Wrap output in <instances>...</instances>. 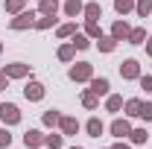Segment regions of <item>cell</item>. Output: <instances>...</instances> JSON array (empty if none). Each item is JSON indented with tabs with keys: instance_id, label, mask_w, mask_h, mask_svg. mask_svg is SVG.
Returning a JSON list of instances; mask_svg holds the SVG:
<instances>
[{
	"instance_id": "38",
	"label": "cell",
	"mask_w": 152,
	"mask_h": 149,
	"mask_svg": "<svg viewBox=\"0 0 152 149\" xmlns=\"http://www.w3.org/2000/svg\"><path fill=\"white\" fill-rule=\"evenodd\" d=\"M70 149H85V146H70Z\"/></svg>"
},
{
	"instance_id": "35",
	"label": "cell",
	"mask_w": 152,
	"mask_h": 149,
	"mask_svg": "<svg viewBox=\"0 0 152 149\" xmlns=\"http://www.w3.org/2000/svg\"><path fill=\"white\" fill-rule=\"evenodd\" d=\"M9 82H12V79H9V76H6L3 70H0V93H3L6 88H9Z\"/></svg>"
},
{
	"instance_id": "32",
	"label": "cell",
	"mask_w": 152,
	"mask_h": 149,
	"mask_svg": "<svg viewBox=\"0 0 152 149\" xmlns=\"http://www.w3.org/2000/svg\"><path fill=\"white\" fill-rule=\"evenodd\" d=\"M12 146V134H9V126H0V149Z\"/></svg>"
},
{
	"instance_id": "20",
	"label": "cell",
	"mask_w": 152,
	"mask_h": 149,
	"mask_svg": "<svg viewBox=\"0 0 152 149\" xmlns=\"http://www.w3.org/2000/svg\"><path fill=\"white\" fill-rule=\"evenodd\" d=\"M58 120H61V111H58V108H50V111H44V117H41V123H44L47 129H56Z\"/></svg>"
},
{
	"instance_id": "14",
	"label": "cell",
	"mask_w": 152,
	"mask_h": 149,
	"mask_svg": "<svg viewBox=\"0 0 152 149\" xmlns=\"http://www.w3.org/2000/svg\"><path fill=\"white\" fill-rule=\"evenodd\" d=\"M76 32H79V26H76V20H67V23H61V26H56V35L61 38V41H67V38H73Z\"/></svg>"
},
{
	"instance_id": "25",
	"label": "cell",
	"mask_w": 152,
	"mask_h": 149,
	"mask_svg": "<svg viewBox=\"0 0 152 149\" xmlns=\"http://www.w3.org/2000/svg\"><path fill=\"white\" fill-rule=\"evenodd\" d=\"M44 146L47 149H61L64 146V134H56V131L53 134H44Z\"/></svg>"
},
{
	"instance_id": "16",
	"label": "cell",
	"mask_w": 152,
	"mask_h": 149,
	"mask_svg": "<svg viewBox=\"0 0 152 149\" xmlns=\"http://www.w3.org/2000/svg\"><path fill=\"white\" fill-rule=\"evenodd\" d=\"M56 56H58V61H64V64H70V61H73V56H76V47L70 44V41H67V44H61V47L56 50Z\"/></svg>"
},
{
	"instance_id": "27",
	"label": "cell",
	"mask_w": 152,
	"mask_h": 149,
	"mask_svg": "<svg viewBox=\"0 0 152 149\" xmlns=\"http://www.w3.org/2000/svg\"><path fill=\"white\" fill-rule=\"evenodd\" d=\"M3 9H6V15H18V12L26 9V0H6Z\"/></svg>"
},
{
	"instance_id": "15",
	"label": "cell",
	"mask_w": 152,
	"mask_h": 149,
	"mask_svg": "<svg viewBox=\"0 0 152 149\" xmlns=\"http://www.w3.org/2000/svg\"><path fill=\"white\" fill-rule=\"evenodd\" d=\"M85 131H88V137H99V134L105 131V123H102L99 117H91V120L85 123Z\"/></svg>"
},
{
	"instance_id": "9",
	"label": "cell",
	"mask_w": 152,
	"mask_h": 149,
	"mask_svg": "<svg viewBox=\"0 0 152 149\" xmlns=\"http://www.w3.org/2000/svg\"><path fill=\"white\" fill-rule=\"evenodd\" d=\"M88 85H91V91H94L96 96H108V93H111V82H108L105 76H91Z\"/></svg>"
},
{
	"instance_id": "30",
	"label": "cell",
	"mask_w": 152,
	"mask_h": 149,
	"mask_svg": "<svg viewBox=\"0 0 152 149\" xmlns=\"http://www.w3.org/2000/svg\"><path fill=\"white\" fill-rule=\"evenodd\" d=\"M70 44H73L76 50H88V47H91V38L85 35V32H76V35L70 38Z\"/></svg>"
},
{
	"instance_id": "36",
	"label": "cell",
	"mask_w": 152,
	"mask_h": 149,
	"mask_svg": "<svg viewBox=\"0 0 152 149\" xmlns=\"http://www.w3.org/2000/svg\"><path fill=\"white\" fill-rule=\"evenodd\" d=\"M111 149H132V143H129V140H117Z\"/></svg>"
},
{
	"instance_id": "29",
	"label": "cell",
	"mask_w": 152,
	"mask_h": 149,
	"mask_svg": "<svg viewBox=\"0 0 152 149\" xmlns=\"http://www.w3.org/2000/svg\"><path fill=\"white\" fill-rule=\"evenodd\" d=\"M114 12H117V15H129V12H134V0H114Z\"/></svg>"
},
{
	"instance_id": "10",
	"label": "cell",
	"mask_w": 152,
	"mask_h": 149,
	"mask_svg": "<svg viewBox=\"0 0 152 149\" xmlns=\"http://www.w3.org/2000/svg\"><path fill=\"white\" fill-rule=\"evenodd\" d=\"M58 129H61V134H76V131L82 129V123H79L76 117H70V114H61V120H58Z\"/></svg>"
},
{
	"instance_id": "11",
	"label": "cell",
	"mask_w": 152,
	"mask_h": 149,
	"mask_svg": "<svg viewBox=\"0 0 152 149\" xmlns=\"http://www.w3.org/2000/svg\"><path fill=\"white\" fill-rule=\"evenodd\" d=\"M23 143H26V149H41L44 146V131L41 129H29L23 134Z\"/></svg>"
},
{
	"instance_id": "24",
	"label": "cell",
	"mask_w": 152,
	"mask_h": 149,
	"mask_svg": "<svg viewBox=\"0 0 152 149\" xmlns=\"http://www.w3.org/2000/svg\"><path fill=\"white\" fill-rule=\"evenodd\" d=\"M134 15L137 18H149L152 15V0H134Z\"/></svg>"
},
{
	"instance_id": "37",
	"label": "cell",
	"mask_w": 152,
	"mask_h": 149,
	"mask_svg": "<svg viewBox=\"0 0 152 149\" xmlns=\"http://www.w3.org/2000/svg\"><path fill=\"white\" fill-rule=\"evenodd\" d=\"M143 47H146V56H149V58H152V35H149V38H146V41H143Z\"/></svg>"
},
{
	"instance_id": "22",
	"label": "cell",
	"mask_w": 152,
	"mask_h": 149,
	"mask_svg": "<svg viewBox=\"0 0 152 149\" xmlns=\"http://www.w3.org/2000/svg\"><path fill=\"white\" fill-rule=\"evenodd\" d=\"M146 26H132V32H129V38H126V41H129V44H143V41H146Z\"/></svg>"
},
{
	"instance_id": "8",
	"label": "cell",
	"mask_w": 152,
	"mask_h": 149,
	"mask_svg": "<svg viewBox=\"0 0 152 149\" xmlns=\"http://www.w3.org/2000/svg\"><path fill=\"white\" fill-rule=\"evenodd\" d=\"M129 32H132L129 20H126V18H117V20L111 23V32H108V35L117 38V41H126V38H129Z\"/></svg>"
},
{
	"instance_id": "26",
	"label": "cell",
	"mask_w": 152,
	"mask_h": 149,
	"mask_svg": "<svg viewBox=\"0 0 152 149\" xmlns=\"http://www.w3.org/2000/svg\"><path fill=\"white\" fill-rule=\"evenodd\" d=\"M140 105H143V99H126V102H123L126 117H137V114H140Z\"/></svg>"
},
{
	"instance_id": "17",
	"label": "cell",
	"mask_w": 152,
	"mask_h": 149,
	"mask_svg": "<svg viewBox=\"0 0 152 149\" xmlns=\"http://www.w3.org/2000/svg\"><path fill=\"white\" fill-rule=\"evenodd\" d=\"M117 38H111V35H102V38H96V47H99V53H114L117 50Z\"/></svg>"
},
{
	"instance_id": "18",
	"label": "cell",
	"mask_w": 152,
	"mask_h": 149,
	"mask_svg": "<svg viewBox=\"0 0 152 149\" xmlns=\"http://www.w3.org/2000/svg\"><path fill=\"white\" fill-rule=\"evenodd\" d=\"M123 102H126V99H123L120 93H108V96H105V111L117 114V111H120V108H123Z\"/></svg>"
},
{
	"instance_id": "6",
	"label": "cell",
	"mask_w": 152,
	"mask_h": 149,
	"mask_svg": "<svg viewBox=\"0 0 152 149\" xmlns=\"http://www.w3.org/2000/svg\"><path fill=\"white\" fill-rule=\"evenodd\" d=\"M120 76H123L126 82H137V76H140V61H137V58H126V61L120 64Z\"/></svg>"
},
{
	"instance_id": "19",
	"label": "cell",
	"mask_w": 152,
	"mask_h": 149,
	"mask_svg": "<svg viewBox=\"0 0 152 149\" xmlns=\"http://www.w3.org/2000/svg\"><path fill=\"white\" fill-rule=\"evenodd\" d=\"M82 15H85V20H99L102 18V6H99V3H85Z\"/></svg>"
},
{
	"instance_id": "7",
	"label": "cell",
	"mask_w": 152,
	"mask_h": 149,
	"mask_svg": "<svg viewBox=\"0 0 152 149\" xmlns=\"http://www.w3.org/2000/svg\"><path fill=\"white\" fill-rule=\"evenodd\" d=\"M44 93H47V88H44L41 82H35V79H29V82L23 85V96H26L29 102H41V99H44Z\"/></svg>"
},
{
	"instance_id": "2",
	"label": "cell",
	"mask_w": 152,
	"mask_h": 149,
	"mask_svg": "<svg viewBox=\"0 0 152 149\" xmlns=\"http://www.w3.org/2000/svg\"><path fill=\"white\" fill-rule=\"evenodd\" d=\"M67 76H70V82H91L94 64H91V61H76V64H70Z\"/></svg>"
},
{
	"instance_id": "28",
	"label": "cell",
	"mask_w": 152,
	"mask_h": 149,
	"mask_svg": "<svg viewBox=\"0 0 152 149\" xmlns=\"http://www.w3.org/2000/svg\"><path fill=\"white\" fill-rule=\"evenodd\" d=\"M129 140H132L134 146H143V143L149 140V131H146V129H132V134H129Z\"/></svg>"
},
{
	"instance_id": "4",
	"label": "cell",
	"mask_w": 152,
	"mask_h": 149,
	"mask_svg": "<svg viewBox=\"0 0 152 149\" xmlns=\"http://www.w3.org/2000/svg\"><path fill=\"white\" fill-rule=\"evenodd\" d=\"M108 131H111L117 140H126V137L132 134V123H129L126 117H114V120H111V126H108Z\"/></svg>"
},
{
	"instance_id": "3",
	"label": "cell",
	"mask_w": 152,
	"mask_h": 149,
	"mask_svg": "<svg viewBox=\"0 0 152 149\" xmlns=\"http://www.w3.org/2000/svg\"><path fill=\"white\" fill-rule=\"evenodd\" d=\"M0 123L3 126H18L20 123V108L15 102H0Z\"/></svg>"
},
{
	"instance_id": "31",
	"label": "cell",
	"mask_w": 152,
	"mask_h": 149,
	"mask_svg": "<svg viewBox=\"0 0 152 149\" xmlns=\"http://www.w3.org/2000/svg\"><path fill=\"white\" fill-rule=\"evenodd\" d=\"M53 26H56V15H41L35 20V29H41V32L44 29H53Z\"/></svg>"
},
{
	"instance_id": "21",
	"label": "cell",
	"mask_w": 152,
	"mask_h": 149,
	"mask_svg": "<svg viewBox=\"0 0 152 149\" xmlns=\"http://www.w3.org/2000/svg\"><path fill=\"white\" fill-rule=\"evenodd\" d=\"M85 35L96 41V38H102V26H99V20H85Z\"/></svg>"
},
{
	"instance_id": "34",
	"label": "cell",
	"mask_w": 152,
	"mask_h": 149,
	"mask_svg": "<svg viewBox=\"0 0 152 149\" xmlns=\"http://www.w3.org/2000/svg\"><path fill=\"white\" fill-rule=\"evenodd\" d=\"M137 85H140V91H146V93H152V76H137Z\"/></svg>"
},
{
	"instance_id": "39",
	"label": "cell",
	"mask_w": 152,
	"mask_h": 149,
	"mask_svg": "<svg viewBox=\"0 0 152 149\" xmlns=\"http://www.w3.org/2000/svg\"><path fill=\"white\" fill-rule=\"evenodd\" d=\"M0 53H3V41H0Z\"/></svg>"
},
{
	"instance_id": "12",
	"label": "cell",
	"mask_w": 152,
	"mask_h": 149,
	"mask_svg": "<svg viewBox=\"0 0 152 149\" xmlns=\"http://www.w3.org/2000/svg\"><path fill=\"white\" fill-rule=\"evenodd\" d=\"M82 9H85V3H82V0H64V6H61V12H64L67 18H79V15H82Z\"/></svg>"
},
{
	"instance_id": "33",
	"label": "cell",
	"mask_w": 152,
	"mask_h": 149,
	"mask_svg": "<svg viewBox=\"0 0 152 149\" xmlns=\"http://www.w3.org/2000/svg\"><path fill=\"white\" fill-rule=\"evenodd\" d=\"M137 117H140L143 123H152V102H143V105H140V114H137Z\"/></svg>"
},
{
	"instance_id": "23",
	"label": "cell",
	"mask_w": 152,
	"mask_h": 149,
	"mask_svg": "<svg viewBox=\"0 0 152 149\" xmlns=\"http://www.w3.org/2000/svg\"><path fill=\"white\" fill-rule=\"evenodd\" d=\"M58 9H61L58 0H41V3H38V12H41V15H58Z\"/></svg>"
},
{
	"instance_id": "1",
	"label": "cell",
	"mask_w": 152,
	"mask_h": 149,
	"mask_svg": "<svg viewBox=\"0 0 152 149\" xmlns=\"http://www.w3.org/2000/svg\"><path fill=\"white\" fill-rule=\"evenodd\" d=\"M38 15L32 12V9H23V12H18L15 18L9 20V29H15V32H23V29H29V26H35Z\"/></svg>"
},
{
	"instance_id": "5",
	"label": "cell",
	"mask_w": 152,
	"mask_h": 149,
	"mask_svg": "<svg viewBox=\"0 0 152 149\" xmlns=\"http://www.w3.org/2000/svg\"><path fill=\"white\" fill-rule=\"evenodd\" d=\"M3 73L9 76V79H29V76H32V67L23 64V61H12V64L3 67Z\"/></svg>"
},
{
	"instance_id": "40",
	"label": "cell",
	"mask_w": 152,
	"mask_h": 149,
	"mask_svg": "<svg viewBox=\"0 0 152 149\" xmlns=\"http://www.w3.org/2000/svg\"><path fill=\"white\" fill-rule=\"evenodd\" d=\"M149 18H152V15H149Z\"/></svg>"
},
{
	"instance_id": "13",
	"label": "cell",
	"mask_w": 152,
	"mask_h": 149,
	"mask_svg": "<svg viewBox=\"0 0 152 149\" xmlns=\"http://www.w3.org/2000/svg\"><path fill=\"white\" fill-rule=\"evenodd\" d=\"M79 99H82V105H85L88 111H96V108H99V96H96V93L91 91V88H85V91H82V96H79Z\"/></svg>"
}]
</instances>
